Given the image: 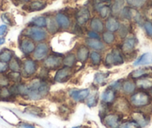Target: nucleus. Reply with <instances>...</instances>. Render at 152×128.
Segmentation results:
<instances>
[{"label":"nucleus","instance_id":"f257e3e1","mask_svg":"<svg viewBox=\"0 0 152 128\" xmlns=\"http://www.w3.org/2000/svg\"><path fill=\"white\" fill-rule=\"evenodd\" d=\"M17 95L29 101H40L46 98L50 92V84L47 79L35 76L28 82L16 83Z\"/></svg>","mask_w":152,"mask_h":128},{"label":"nucleus","instance_id":"f03ea898","mask_svg":"<svg viewBox=\"0 0 152 128\" xmlns=\"http://www.w3.org/2000/svg\"><path fill=\"white\" fill-rule=\"evenodd\" d=\"M125 57L119 47H115L110 50L103 58V64L107 68L114 66L122 65L125 63Z\"/></svg>","mask_w":152,"mask_h":128},{"label":"nucleus","instance_id":"7ed1b4c3","mask_svg":"<svg viewBox=\"0 0 152 128\" xmlns=\"http://www.w3.org/2000/svg\"><path fill=\"white\" fill-rule=\"evenodd\" d=\"M22 35L31 38L35 43L46 41L49 38V34L46 29L37 27L34 26H28L22 32Z\"/></svg>","mask_w":152,"mask_h":128},{"label":"nucleus","instance_id":"20e7f679","mask_svg":"<svg viewBox=\"0 0 152 128\" xmlns=\"http://www.w3.org/2000/svg\"><path fill=\"white\" fill-rule=\"evenodd\" d=\"M151 95L145 90L136 91L134 94L130 95L129 102L131 107L134 108H142L151 104Z\"/></svg>","mask_w":152,"mask_h":128},{"label":"nucleus","instance_id":"39448f33","mask_svg":"<svg viewBox=\"0 0 152 128\" xmlns=\"http://www.w3.org/2000/svg\"><path fill=\"white\" fill-rule=\"evenodd\" d=\"M40 68L39 62L32 57H26L23 60L21 74L24 79H31L34 77Z\"/></svg>","mask_w":152,"mask_h":128},{"label":"nucleus","instance_id":"423d86ee","mask_svg":"<svg viewBox=\"0 0 152 128\" xmlns=\"http://www.w3.org/2000/svg\"><path fill=\"white\" fill-rule=\"evenodd\" d=\"M64 54L51 52L49 55L41 62V66L49 70H57L63 66V58Z\"/></svg>","mask_w":152,"mask_h":128},{"label":"nucleus","instance_id":"0eeeda50","mask_svg":"<svg viewBox=\"0 0 152 128\" xmlns=\"http://www.w3.org/2000/svg\"><path fill=\"white\" fill-rule=\"evenodd\" d=\"M51 52V46L48 41L37 43L31 57L38 62H42Z\"/></svg>","mask_w":152,"mask_h":128},{"label":"nucleus","instance_id":"6e6552de","mask_svg":"<svg viewBox=\"0 0 152 128\" xmlns=\"http://www.w3.org/2000/svg\"><path fill=\"white\" fill-rule=\"evenodd\" d=\"M123 116L116 112H108L102 118V123L107 128H119Z\"/></svg>","mask_w":152,"mask_h":128},{"label":"nucleus","instance_id":"1a4fd4ad","mask_svg":"<svg viewBox=\"0 0 152 128\" xmlns=\"http://www.w3.org/2000/svg\"><path fill=\"white\" fill-rule=\"evenodd\" d=\"M19 49L22 52V53L25 56L28 57L29 55H31L33 52L34 51L35 47H36V43L32 41L31 38L22 35L19 38Z\"/></svg>","mask_w":152,"mask_h":128},{"label":"nucleus","instance_id":"9d476101","mask_svg":"<svg viewBox=\"0 0 152 128\" xmlns=\"http://www.w3.org/2000/svg\"><path fill=\"white\" fill-rule=\"evenodd\" d=\"M131 105L129 102V100L126 98V97L122 96L118 97L117 99L113 104L112 108L114 112L119 113V114L125 115L131 112Z\"/></svg>","mask_w":152,"mask_h":128},{"label":"nucleus","instance_id":"9b49d317","mask_svg":"<svg viewBox=\"0 0 152 128\" xmlns=\"http://www.w3.org/2000/svg\"><path fill=\"white\" fill-rule=\"evenodd\" d=\"M74 68L62 66L55 72L54 76V81L58 83H64L69 80L74 74Z\"/></svg>","mask_w":152,"mask_h":128},{"label":"nucleus","instance_id":"f8f14e48","mask_svg":"<svg viewBox=\"0 0 152 128\" xmlns=\"http://www.w3.org/2000/svg\"><path fill=\"white\" fill-rule=\"evenodd\" d=\"M137 44V38L134 36L129 35L128 37L122 40L119 47L125 55V57H126L128 55L132 54L134 52Z\"/></svg>","mask_w":152,"mask_h":128},{"label":"nucleus","instance_id":"ddd939ff","mask_svg":"<svg viewBox=\"0 0 152 128\" xmlns=\"http://www.w3.org/2000/svg\"><path fill=\"white\" fill-rule=\"evenodd\" d=\"M55 20L59 26L60 30L67 31L72 26V20L71 17L66 13L59 11L54 15Z\"/></svg>","mask_w":152,"mask_h":128},{"label":"nucleus","instance_id":"4468645a","mask_svg":"<svg viewBox=\"0 0 152 128\" xmlns=\"http://www.w3.org/2000/svg\"><path fill=\"white\" fill-rule=\"evenodd\" d=\"M91 17V12L87 7H82L78 11H76L75 14V20L76 24L80 26H84L89 23Z\"/></svg>","mask_w":152,"mask_h":128},{"label":"nucleus","instance_id":"2eb2a0df","mask_svg":"<svg viewBox=\"0 0 152 128\" xmlns=\"http://www.w3.org/2000/svg\"><path fill=\"white\" fill-rule=\"evenodd\" d=\"M90 89H69L68 92L69 97L76 103L84 102L87 100L88 96L90 94Z\"/></svg>","mask_w":152,"mask_h":128},{"label":"nucleus","instance_id":"dca6fc26","mask_svg":"<svg viewBox=\"0 0 152 128\" xmlns=\"http://www.w3.org/2000/svg\"><path fill=\"white\" fill-rule=\"evenodd\" d=\"M118 93L119 92L113 89L109 85L101 95V101L102 104L113 105V104L117 99Z\"/></svg>","mask_w":152,"mask_h":128},{"label":"nucleus","instance_id":"f3484780","mask_svg":"<svg viewBox=\"0 0 152 128\" xmlns=\"http://www.w3.org/2000/svg\"><path fill=\"white\" fill-rule=\"evenodd\" d=\"M90 49L88 47L86 46L84 44L78 45L76 47L75 55L77 58V61L81 64H86L88 61L89 57H90Z\"/></svg>","mask_w":152,"mask_h":128},{"label":"nucleus","instance_id":"a211bd4d","mask_svg":"<svg viewBox=\"0 0 152 128\" xmlns=\"http://www.w3.org/2000/svg\"><path fill=\"white\" fill-rule=\"evenodd\" d=\"M84 44L87 47H88L92 50L99 51V52H104L107 50V47L105 45L104 43L99 39H93V38H85L84 41Z\"/></svg>","mask_w":152,"mask_h":128},{"label":"nucleus","instance_id":"6ab92c4d","mask_svg":"<svg viewBox=\"0 0 152 128\" xmlns=\"http://www.w3.org/2000/svg\"><path fill=\"white\" fill-rule=\"evenodd\" d=\"M121 23L122 22L118 17L113 15L110 16L104 21L105 30L116 33L120 27Z\"/></svg>","mask_w":152,"mask_h":128},{"label":"nucleus","instance_id":"aec40b11","mask_svg":"<svg viewBox=\"0 0 152 128\" xmlns=\"http://www.w3.org/2000/svg\"><path fill=\"white\" fill-rule=\"evenodd\" d=\"M89 29L90 30L102 34L105 30L104 21L99 16H94L89 21Z\"/></svg>","mask_w":152,"mask_h":128},{"label":"nucleus","instance_id":"412c9836","mask_svg":"<svg viewBox=\"0 0 152 128\" xmlns=\"http://www.w3.org/2000/svg\"><path fill=\"white\" fill-rule=\"evenodd\" d=\"M137 85H136L135 81L133 79H124L122 80V87H121L120 92H122V94L125 95H131L134 94L137 90Z\"/></svg>","mask_w":152,"mask_h":128},{"label":"nucleus","instance_id":"4be33fe9","mask_svg":"<svg viewBox=\"0 0 152 128\" xmlns=\"http://www.w3.org/2000/svg\"><path fill=\"white\" fill-rule=\"evenodd\" d=\"M131 119L135 121L141 128L146 127L150 122V119H149L148 116L145 113L140 111L131 112Z\"/></svg>","mask_w":152,"mask_h":128},{"label":"nucleus","instance_id":"5701e85b","mask_svg":"<svg viewBox=\"0 0 152 128\" xmlns=\"http://www.w3.org/2000/svg\"><path fill=\"white\" fill-rule=\"evenodd\" d=\"M47 7V2L43 0H31L26 5L27 11L29 12L43 11Z\"/></svg>","mask_w":152,"mask_h":128},{"label":"nucleus","instance_id":"b1692460","mask_svg":"<svg viewBox=\"0 0 152 128\" xmlns=\"http://www.w3.org/2000/svg\"><path fill=\"white\" fill-rule=\"evenodd\" d=\"M151 73H152V67H140L134 70L130 73L128 78L133 79V80H137V79H140L144 76H149Z\"/></svg>","mask_w":152,"mask_h":128},{"label":"nucleus","instance_id":"393cba45","mask_svg":"<svg viewBox=\"0 0 152 128\" xmlns=\"http://www.w3.org/2000/svg\"><path fill=\"white\" fill-rule=\"evenodd\" d=\"M110 5L111 8V14L119 17L121 11L126 6V2L125 0H112Z\"/></svg>","mask_w":152,"mask_h":128},{"label":"nucleus","instance_id":"a878e982","mask_svg":"<svg viewBox=\"0 0 152 128\" xmlns=\"http://www.w3.org/2000/svg\"><path fill=\"white\" fill-rule=\"evenodd\" d=\"M101 38L107 47H112L117 41L116 33L107 30H104L101 34Z\"/></svg>","mask_w":152,"mask_h":128},{"label":"nucleus","instance_id":"bb28decb","mask_svg":"<svg viewBox=\"0 0 152 128\" xmlns=\"http://www.w3.org/2000/svg\"><path fill=\"white\" fill-rule=\"evenodd\" d=\"M46 29L49 32V35H55V34H57L58 32L61 31L56 20H55L54 15L47 16V23H46Z\"/></svg>","mask_w":152,"mask_h":128},{"label":"nucleus","instance_id":"cd10ccee","mask_svg":"<svg viewBox=\"0 0 152 128\" xmlns=\"http://www.w3.org/2000/svg\"><path fill=\"white\" fill-rule=\"evenodd\" d=\"M137 87L142 90H148L152 89V77L147 76L135 80Z\"/></svg>","mask_w":152,"mask_h":128},{"label":"nucleus","instance_id":"c85d7f7f","mask_svg":"<svg viewBox=\"0 0 152 128\" xmlns=\"http://www.w3.org/2000/svg\"><path fill=\"white\" fill-rule=\"evenodd\" d=\"M103 55H102V52L96 50L90 51L89 60H90L91 65L93 67H99L103 62Z\"/></svg>","mask_w":152,"mask_h":128},{"label":"nucleus","instance_id":"c756f323","mask_svg":"<svg viewBox=\"0 0 152 128\" xmlns=\"http://www.w3.org/2000/svg\"><path fill=\"white\" fill-rule=\"evenodd\" d=\"M77 62L78 61L76 58L75 53L69 52L64 55V58H63V66L74 68L77 64Z\"/></svg>","mask_w":152,"mask_h":128},{"label":"nucleus","instance_id":"7c9ffc66","mask_svg":"<svg viewBox=\"0 0 152 128\" xmlns=\"http://www.w3.org/2000/svg\"><path fill=\"white\" fill-rule=\"evenodd\" d=\"M110 76L109 72H97L95 73L94 78H93V82L95 85L98 86H103L107 83L108 77Z\"/></svg>","mask_w":152,"mask_h":128},{"label":"nucleus","instance_id":"2f4dec72","mask_svg":"<svg viewBox=\"0 0 152 128\" xmlns=\"http://www.w3.org/2000/svg\"><path fill=\"white\" fill-rule=\"evenodd\" d=\"M8 67H9V71L13 72H20L22 70V66H23V60L17 57V55H14L12 59L8 63Z\"/></svg>","mask_w":152,"mask_h":128},{"label":"nucleus","instance_id":"473e14b6","mask_svg":"<svg viewBox=\"0 0 152 128\" xmlns=\"http://www.w3.org/2000/svg\"><path fill=\"white\" fill-rule=\"evenodd\" d=\"M47 23V16L39 15L33 17L28 23V26H34L37 27L46 29Z\"/></svg>","mask_w":152,"mask_h":128},{"label":"nucleus","instance_id":"72a5a7b5","mask_svg":"<svg viewBox=\"0 0 152 128\" xmlns=\"http://www.w3.org/2000/svg\"><path fill=\"white\" fill-rule=\"evenodd\" d=\"M152 61V55L150 53H145L134 61V66L146 65Z\"/></svg>","mask_w":152,"mask_h":128},{"label":"nucleus","instance_id":"f704fd0d","mask_svg":"<svg viewBox=\"0 0 152 128\" xmlns=\"http://www.w3.org/2000/svg\"><path fill=\"white\" fill-rule=\"evenodd\" d=\"M15 55L14 51L8 48H3L0 50V61L8 63Z\"/></svg>","mask_w":152,"mask_h":128},{"label":"nucleus","instance_id":"c9c22d12","mask_svg":"<svg viewBox=\"0 0 152 128\" xmlns=\"http://www.w3.org/2000/svg\"><path fill=\"white\" fill-rule=\"evenodd\" d=\"M99 93L97 92H93V93L90 92V95L88 96V98L86 100V104L87 106L90 108H93V107H96V105L99 103Z\"/></svg>","mask_w":152,"mask_h":128},{"label":"nucleus","instance_id":"e433bc0d","mask_svg":"<svg viewBox=\"0 0 152 128\" xmlns=\"http://www.w3.org/2000/svg\"><path fill=\"white\" fill-rule=\"evenodd\" d=\"M117 35L120 39H124L130 35V26L126 23H121V26L117 32Z\"/></svg>","mask_w":152,"mask_h":128},{"label":"nucleus","instance_id":"4c0bfd02","mask_svg":"<svg viewBox=\"0 0 152 128\" xmlns=\"http://www.w3.org/2000/svg\"><path fill=\"white\" fill-rule=\"evenodd\" d=\"M125 2L128 6L139 9L143 8L146 5L148 0H125Z\"/></svg>","mask_w":152,"mask_h":128},{"label":"nucleus","instance_id":"58836bf2","mask_svg":"<svg viewBox=\"0 0 152 128\" xmlns=\"http://www.w3.org/2000/svg\"><path fill=\"white\" fill-rule=\"evenodd\" d=\"M26 112L33 116H36V117H40L43 114L42 109H40V107H35V106H28V107H26Z\"/></svg>","mask_w":152,"mask_h":128},{"label":"nucleus","instance_id":"ea45409f","mask_svg":"<svg viewBox=\"0 0 152 128\" xmlns=\"http://www.w3.org/2000/svg\"><path fill=\"white\" fill-rule=\"evenodd\" d=\"M7 75H8L11 83H19L23 81V78L20 72L9 71L8 73H7Z\"/></svg>","mask_w":152,"mask_h":128},{"label":"nucleus","instance_id":"a19ab883","mask_svg":"<svg viewBox=\"0 0 152 128\" xmlns=\"http://www.w3.org/2000/svg\"><path fill=\"white\" fill-rule=\"evenodd\" d=\"M119 128H141L140 125L133 119L122 121Z\"/></svg>","mask_w":152,"mask_h":128},{"label":"nucleus","instance_id":"79ce46f5","mask_svg":"<svg viewBox=\"0 0 152 128\" xmlns=\"http://www.w3.org/2000/svg\"><path fill=\"white\" fill-rule=\"evenodd\" d=\"M11 84L9 78L7 73H2L0 74V88L8 87Z\"/></svg>","mask_w":152,"mask_h":128},{"label":"nucleus","instance_id":"37998d69","mask_svg":"<svg viewBox=\"0 0 152 128\" xmlns=\"http://www.w3.org/2000/svg\"><path fill=\"white\" fill-rule=\"evenodd\" d=\"M1 20L3 22L4 24L7 25V26H12L14 24V20H13L12 17H11V14L9 13H4L1 15Z\"/></svg>","mask_w":152,"mask_h":128},{"label":"nucleus","instance_id":"c03bdc74","mask_svg":"<svg viewBox=\"0 0 152 128\" xmlns=\"http://www.w3.org/2000/svg\"><path fill=\"white\" fill-rule=\"evenodd\" d=\"M142 26L147 36L152 38V22L146 20L142 23Z\"/></svg>","mask_w":152,"mask_h":128},{"label":"nucleus","instance_id":"a18cd8bd","mask_svg":"<svg viewBox=\"0 0 152 128\" xmlns=\"http://www.w3.org/2000/svg\"><path fill=\"white\" fill-rule=\"evenodd\" d=\"M87 38H93V39L102 40L100 33H98V32H94V31L93 30H90V29L87 32Z\"/></svg>","mask_w":152,"mask_h":128},{"label":"nucleus","instance_id":"49530a36","mask_svg":"<svg viewBox=\"0 0 152 128\" xmlns=\"http://www.w3.org/2000/svg\"><path fill=\"white\" fill-rule=\"evenodd\" d=\"M8 71H9V67L8 63L0 61V74L7 73Z\"/></svg>","mask_w":152,"mask_h":128},{"label":"nucleus","instance_id":"de8ad7c7","mask_svg":"<svg viewBox=\"0 0 152 128\" xmlns=\"http://www.w3.org/2000/svg\"><path fill=\"white\" fill-rule=\"evenodd\" d=\"M8 31V26L5 24L0 25V37H4Z\"/></svg>","mask_w":152,"mask_h":128},{"label":"nucleus","instance_id":"09e8293b","mask_svg":"<svg viewBox=\"0 0 152 128\" xmlns=\"http://www.w3.org/2000/svg\"><path fill=\"white\" fill-rule=\"evenodd\" d=\"M60 112H61V114L63 115H66L67 113L69 112V108L67 106L63 105L60 107Z\"/></svg>","mask_w":152,"mask_h":128},{"label":"nucleus","instance_id":"8fccbe9b","mask_svg":"<svg viewBox=\"0 0 152 128\" xmlns=\"http://www.w3.org/2000/svg\"><path fill=\"white\" fill-rule=\"evenodd\" d=\"M19 128H37L36 127L34 126V125L28 123H21L19 125Z\"/></svg>","mask_w":152,"mask_h":128},{"label":"nucleus","instance_id":"3c124183","mask_svg":"<svg viewBox=\"0 0 152 128\" xmlns=\"http://www.w3.org/2000/svg\"><path fill=\"white\" fill-rule=\"evenodd\" d=\"M5 41H6V40H5V38L4 37H0V46L3 45L5 43Z\"/></svg>","mask_w":152,"mask_h":128},{"label":"nucleus","instance_id":"603ef678","mask_svg":"<svg viewBox=\"0 0 152 128\" xmlns=\"http://www.w3.org/2000/svg\"><path fill=\"white\" fill-rule=\"evenodd\" d=\"M72 128H83V126H76V127H72Z\"/></svg>","mask_w":152,"mask_h":128},{"label":"nucleus","instance_id":"864d4df0","mask_svg":"<svg viewBox=\"0 0 152 128\" xmlns=\"http://www.w3.org/2000/svg\"><path fill=\"white\" fill-rule=\"evenodd\" d=\"M150 95H151V96H152V89L150 90Z\"/></svg>","mask_w":152,"mask_h":128},{"label":"nucleus","instance_id":"5fc2aeb1","mask_svg":"<svg viewBox=\"0 0 152 128\" xmlns=\"http://www.w3.org/2000/svg\"><path fill=\"white\" fill-rule=\"evenodd\" d=\"M15 1H17V2H20V1H23V0H15Z\"/></svg>","mask_w":152,"mask_h":128},{"label":"nucleus","instance_id":"6e6d98bb","mask_svg":"<svg viewBox=\"0 0 152 128\" xmlns=\"http://www.w3.org/2000/svg\"><path fill=\"white\" fill-rule=\"evenodd\" d=\"M43 1H46V0H43Z\"/></svg>","mask_w":152,"mask_h":128}]
</instances>
